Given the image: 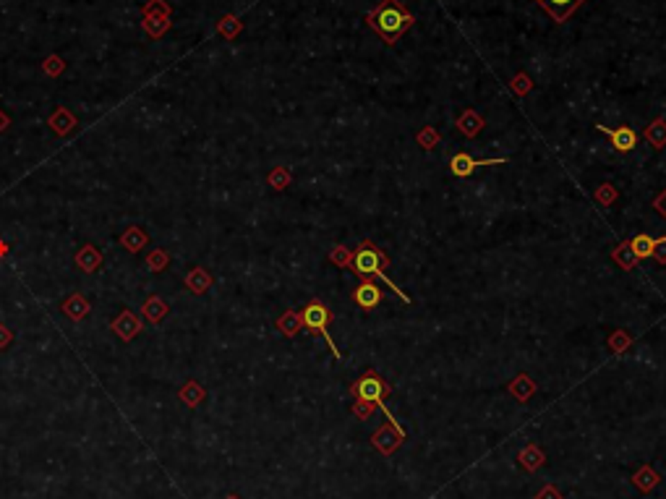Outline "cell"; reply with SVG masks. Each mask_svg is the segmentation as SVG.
<instances>
[{"label":"cell","mask_w":666,"mask_h":499,"mask_svg":"<svg viewBox=\"0 0 666 499\" xmlns=\"http://www.w3.org/2000/svg\"><path fill=\"white\" fill-rule=\"evenodd\" d=\"M366 24L387 42V45H395L397 39L405 34L410 26L416 24V16L403 8L400 0H382L374 11L366 13Z\"/></svg>","instance_id":"1"},{"label":"cell","mask_w":666,"mask_h":499,"mask_svg":"<svg viewBox=\"0 0 666 499\" xmlns=\"http://www.w3.org/2000/svg\"><path fill=\"white\" fill-rule=\"evenodd\" d=\"M387 264H390V259L384 256V251L376 249L371 241H361L358 249L353 251V256H350V264H347V267L356 272L358 280H371V277H376V280H382V283H387V285L392 287V293H397L400 301L410 303V296L403 293V290L387 277Z\"/></svg>","instance_id":"2"},{"label":"cell","mask_w":666,"mask_h":499,"mask_svg":"<svg viewBox=\"0 0 666 499\" xmlns=\"http://www.w3.org/2000/svg\"><path fill=\"white\" fill-rule=\"evenodd\" d=\"M350 395L356 400H361V403H371V405H379L384 413H387V421H390V426L392 429H397V431H403L400 429V424H397L395 418H392V413H390V408H387V403H384V398L390 395V385H384V379L376 371H366V374L361 376L358 382H353L350 385ZM405 434V431H403Z\"/></svg>","instance_id":"3"},{"label":"cell","mask_w":666,"mask_h":499,"mask_svg":"<svg viewBox=\"0 0 666 499\" xmlns=\"http://www.w3.org/2000/svg\"><path fill=\"white\" fill-rule=\"evenodd\" d=\"M301 319H303V327L309 329V332H314V335H321L324 340H327V345L332 348L334 358H343V353L337 350V345L332 343V337H330V332H327V327H330V322H332V312L321 303V301H309L306 303V309H303V314H301Z\"/></svg>","instance_id":"4"},{"label":"cell","mask_w":666,"mask_h":499,"mask_svg":"<svg viewBox=\"0 0 666 499\" xmlns=\"http://www.w3.org/2000/svg\"><path fill=\"white\" fill-rule=\"evenodd\" d=\"M141 16H144V32L149 37H162L170 29V6L165 0H149Z\"/></svg>","instance_id":"5"},{"label":"cell","mask_w":666,"mask_h":499,"mask_svg":"<svg viewBox=\"0 0 666 499\" xmlns=\"http://www.w3.org/2000/svg\"><path fill=\"white\" fill-rule=\"evenodd\" d=\"M507 157H494V160H473L468 152H457V154H452V160H450V173L455 175V178H468L476 167H494V165H505Z\"/></svg>","instance_id":"6"},{"label":"cell","mask_w":666,"mask_h":499,"mask_svg":"<svg viewBox=\"0 0 666 499\" xmlns=\"http://www.w3.org/2000/svg\"><path fill=\"white\" fill-rule=\"evenodd\" d=\"M596 131H601L604 136L612 139V147L622 154H627L638 147V134L629 125H619V128H606V125H596Z\"/></svg>","instance_id":"7"},{"label":"cell","mask_w":666,"mask_h":499,"mask_svg":"<svg viewBox=\"0 0 666 499\" xmlns=\"http://www.w3.org/2000/svg\"><path fill=\"white\" fill-rule=\"evenodd\" d=\"M543 11L554 19L556 24H565L572 13L578 11L585 0H536Z\"/></svg>","instance_id":"8"},{"label":"cell","mask_w":666,"mask_h":499,"mask_svg":"<svg viewBox=\"0 0 666 499\" xmlns=\"http://www.w3.org/2000/svg\"><path fill=\"white\" fill-rule=\"evenodd\" d=\"M353 301H356L361 309L371 312V309H376V306L382 303V290L374 285L371 280H361L358 287L353 290Z\"/></svg>","instance_id":"9"},{"label":"cell","mask_w":666,"mask_h":499,"mask_svg":"<svg viewBox=\"0 0 666 499\" xmlns=\"http://www.w3.org/2000/svg\"><path fill=\"white\" fill-rule=\"evenodd\" d=\"M403 437H405L403 431H397V429H392V426H384V429H379V431L374 434L371 442L382 449L384 455H392V452L397 449V445L403 442Z\"/></svg>","instance_id":"10"},{"label":"cell","mask_w":666,"mask_h":499,"mask_svg":"<svg viewBox=\"0 0 666 499\" xmlns=\"http://www.w3.org/2000/svg\"><path fill=\"white\" fill-rule=\"evenodd\" d=\"M139 327H141V322L125 309V312H121V316L112 322V332H115L118 337H123V340H131V337L139 332Z\"/></svg>","instance_id":"11"},{"label":"cell","mask_w":666,"mask_h":499,"mask_svg":"<svg viewBox=\"0 0 666 499\" xmlns=\"http://www.w3.org/2000/svg\"><path fill=\"white\" fill-rule=\"evenodd\" d=\"M457 128H460V134H465L468 139L478 136L483 131V118L476 110H465L457 118Z\"/></svg>","instance_id":"12"},{"label":"cell","mask_w":666,"mask_h":499,"mask_svg":"<svg viewBox=\"0 0 666 499\" xmlns=\"http://www.w3.org/2000/svg\"><path fill=\"white\" fill-rule=\"evenodd\" d=\"M50 128L58 134V136H65V134H71V128L76 125V118L71 115V110H65V108H58V110L50 115Z\"/></svg>","instance_id":"13"},{"label":"cell","mask_w":666,"mask_h":499,"mask_svg":"<svg viewBox=\"0 0 666 499\" xmlns=\"http://www.w3.org/2000/svg\"><path fill=\"white\" fill-rule=\"evenodd\" d=\"M102 262V254H99L94 246H84V249L76 254V267L84 269V272H94Z\"/></svg>","instance_id":"14"},{"label":"cell","mask_w":666,"mask_h":499,"mask_svg":"<svg viewBox=\"0 0 666 499\" xmlns=\"http://www.w3.org/2000/svg\"><path fill=\"white\" fill-rule=\"evenodd\" d=\"M147 233L141 230V227H128L123 236H121V243L125 246V251H131V254H139V251L147 246Z\"/></svg>","instance_id":"15"},{"label":"cell","mask_w":666,"mask_h":499,"mask_svg":"<svg viewBox=\"0 0 666 499\" xmlns=\"http://www.w3.org/2000/svg\"><path fill=\"white\" fill-rule=\"evenodd\" d=\"M612 259H614L619 267H625V269H632L635 264L640 262V259H638V254L632 251V243H629V241H622L617 249L612 251Z\"/></svg>","instance_id":"16"},{"label":"cell","mask_w":666,"mask_h":499,"mask_svg":"<svg viewBox=\"0 0 666 499\" xmlns=\"http://www.w3.org/2000/svg\"><path fill=\"white\" fill-rule=\"evenodd\" d=\"M185 285H188V290H191V293L201 296V293H207V287L212 285V277H210V272H207V269L196 267L194 272H188V277H185Z\"/></svg>","instance_id":"17"},{"label":"cell","mask_w":666,"mask_h":499,"mask_svg":"<svg viewBox=\"0 0 666 499\" xmlns=\"http://www.w3.org/2000/svg\"><path fill=\"white\" fill-rule=\"evenodd\" d=\"M63 314H68L74 322H79L89 314V301L84 296H71L68 301H63Z\"/></svg>","instance_id":"18"},{"label":"cell","mask_w":666,"mask_h":499,"mask_svg":"<svg viewBox=\"0 0 666 499\" xmlns=\"http://www.w3.org/2000/svg\"><path fill=\"white\" fill-rule=\"evenodd\" d=\"M301 327H303V319H301V314H296V312H285L283 316L277 319V329H280L285 337L298 335Z\"/></svg>","instance_id":"19"},{"label":"cell","mask_w":666,"mask_h":499,"mask_svg":"<svg viewBox=\"0 0 666 499\" xmlns=\"http://www.w3.org/2000/svg\"><path fill=\"white\" fill-rule=\"evenodd\" d=\"M509 392H512V398H518L520 403H525V400H528L533 392H536V385L531 382V376H528V374H520L518 379L509 385Z\"/></svg>","instance_id":"20"},{"label":"cell","mask_w":666,"mask_h":499,"mask_svg":"<svg viewBox=\"0 0 666 499\" xmlns=\"http://www.w3.org/2000/svg\"><path fill=\"white\" fill-rule=\"evenodd\" d=\"M518 460H520V465H523V468H528V471H536V468H541V465H543V452H541V447H536V445L525 447L518 455Z\"/></svg>","instance_id":"21"},{"label":"cell","mask_w":666,"mask_h":499,"mask_svg":"<svg viewBox=\"0 0 666 499\" xmlns=\"http://www.w3.org/2000/svg\"><path fill=\"white\" fill-rule=\"evenodd\" d=\"M141 312H144V316H147L152 325H157V322H162V316L168 314V306H165L160 298H149V301H144Z\"/></svg>","instance_id":"22"},{"label":"cell","mask_w":666,"mask_h":499,"mask_svg":"<svg viewBox=\"0 0 666 499\" xmlns=\"http://www.w3.org/2000/svg\"><path fill=\"white\" fill-rule=\"evenodd\" d=\"M645 139L654 144L656 150H661L666 144V121H654V123L645 128Z\"/></svg>","instance_id":"23"},{"label":"cell","mask_w":666,"mask_h":499,"mask_svg":"<svg viewBox=\"0 0 666 499\" xmlns=\"http://www.w3.org/2000/svg\"><path fill=\"white\" fill-rule=\"evenodd\" d=\"M629 243H632V251L638 254V259H648L654 254V238L651 236H635L629 238Z\"/></svg>","instance_id":"24"},{"label":"cell","mask_w":666,"mask_h":499,"mask_svg":"<svg viewBox=\"0 0 666 499\" xmlns=\"http://www.w3.org/2000/svg\"><path fill=\"white\" fill-rule=\"evenodd\" d=\"M217 29H220V34H222V37H225V39H233L235 34L241 32V21H238L235 16H225V19H222V21H220V26H217Z\"/></svg>","instance_id":"25"},{"label":"cell","mask_w":666,"mask_h":499,"mask_svg":"<svg viewBox=\"0 0 666 499\" xmlns=\"http://www.w3.org/2000/svg\"><path fill=\"white\" fill-rule=\"evenodd\" d=\"M635 487H640L643 491H648V489H654L656 487V481H658V476L651 471V468H643L640 473H635Z\"/></svg>","instance_id":"26"},{"label":"cell","mask_w":666,"mask_h":499,"mask_svg":"<svg viewBox=\"0 0 666 499\" xmlns=\"http://www.w3.org/2000/svg\"><path fill=\"white\" fill-rule=\"evenodd\" d=\"M270 183H272V188H287V183H290V170L287 167H274L270 173Z\"/></svg>","instance_id":"27"},{"label":"cell","mask_w":666,"mask_h":499,"mask_svg":"<svg viewBox=\"0 0 666 499\" xmlns=\"http://www.w3.org/2000/svg\"><path fill=\"white\" fill-rule=\"evenodd\" d=\"M614 199H617V188L614 186L604 183V186L596 188V201H598V204H612Z\"/></svg>","instance_id":"28"},{"label":"cell","mask_w":666,"mask_h":499,"mask_svg":"<svg viewBox=\"0 0 666 499\" xmlns=\"http://www.w3.org/2000/svg\"><path fill=\"white\" fill-rule=\"evenodd\" d=\"M63 68H65V63L58 58V55H50L48 61L42 63V71L48 76H58V74H63Z\"/></svg>","instance_id":"29"},{"label":"cell","mask_w":666,"mask_h":499,"mask_svg":"<svg viewBox=\"0 0 666 499\" xmlns=\"http://www.w3.org/2000/svg\"><path fill=\"white\" fill-rule=\"evenodd\" d=\"M436 141H439V134H436V128H423V131L418 134V144L423 147V150H432Z\"/></svg>","instance_id":"30"},{"label":"cell","mask_w":666,"mask_h":499,"mask_svg":"<svg viewBox=\"0 0 666 499\" xmlns=\"http://www.w3.org/2000/svg\"><path fill=\"white\" fill-rule=\"evenodd\" d=\"M629 345V335L627 332H614V335L609 337V348L614 350V353H622V350Z\"/></svg>","instance_id":"31"},{"label":"cell","mask_w":666,"mask_h":499,"mask_svg":"<svg viewBox=\"0 0 666 499\" xmlns=\"http://www.w3.org/2000/svg\"><path fill=\"white\" fill-rule=\"evenodd\" d=\"M201 395H204V392H201L196 385H188V387L181 389V398H183L188 405H196L199 400H201Z\"/></svg>","instance_id":"32"},{"label":"cell","mask_w":666,"mask_h":499,"mask_svg":"<svg viewBox=\"0 0 666 499\" xmlns=\"http://www.w3.org/2000/svg\"><path fill=\"white\" fill-rule=\"evenodd\" d=\"M654 256L658 264H666V238H654Z\"/></svg>","instance_id":"33"},{"label":"cell","mask_w":666,"mask_h":499,"mask_svg":"<svg viewBox=\"0 0 666 499\" xmlns=\"http://www.w3.org/2000/svg\"><path fill=\"white\" fill-rule=\"evenodd\" d=\"M528 89H531V79L525 74H518L515 79H512V92H518V94H528Z\"/></svg>","instance_id":"34"},{"label":"cell","mask_w":666,"mask_h":499,"mask_svg":"<svg viewBox=\"0 0 666 499\" xmlns=\"http://www.w3.org/2000/svg\"><path fill=\"white\" fill-rule=\"evenodd\" d=\"M168 262H170V256H168V251H154V254H152V259H149V267H152L154 272H160V269H162V267H165V264H168Z\"/></svg>","instance_id":"35"},{"label":"cell","mask_w":666,"mask_h":499,"mask_svg":"<svg viewBox=\"0 0 666 499\" xmlns=\"http://www.w3.org/2000/svg\"><path fill=\"white\" fill-rule=\"evenodd\" d=\"M332 262L340 264V267L350 264V251H347L345 246H334V249H332Z\"/></svg>","instance_id":"36"},{"label":"cell","mask_w":666,"mask_h":499,"mask_svg":"<svg viewBox=\"0 0 666 499\" xmlns=\"http://www.w3.org/2000/svg\"><path fill=\"white\" fill-rule=\"evenodd\" d=\"M654 210H656V212H658V214H661V217H664V220H666V188H664V191H661V194H658V196H656V199H654Z\"/></svg>","instance_id":"37"},{"label":"cell","mask_w":666,"mask_h":499,"mask_svg":"<svg viewBox=\"0 0 666 499\" xmlns=\"http://www.w3.org/2000/svg\"><path fill=\"white\" fill-rule=\"evenodd\" d=\"M371 408H374L371 403H361V400H356V408H353V411H356L358 418H369Z\"/></svg>","instance_id":"38"},{"label":"cell","mask_w":666,"mask_h":499,"mask_svg":"<svg viewBox=\"0 0 666 499\" xmlns=\"http://www.w3.org/2000/svg\"><path fill=\"white\" fill-rule=\"evenodd\" d=\"M11 340H13L11 329H8V327H3V325H0V348H8V345H11Z\"/></svg>","instance_id":"39"},{"label":"cell","mask_w":666,"mask_h":499,"mask_svg":"<svg viewBox=\"0 0 666 499\" xmlns=\"http://www.w3.org/2000/svg\"><path fill=\"white\" fill-rule=\"evenodd\" d=\"M538 499H562V497H559V491H556L554 487H546L541 494H538Z\"/></svg>","instance_id":"40"},{"label":"cell","mask_w":666,"mask_h":499,"mask_svg":"<svg viewBox=\"0 0 666 499\" xmlns=\"http://www.w3.org/2000/svg\"><path fill=\"white\" fill-rule=\"evenodd\" d=\"M8 125H11V118H8V115H3V112H0V131H6V128H8Z\"/></svg>","instance_id":"41"},{"label":"cell","mask_w":666,"mask_h":499,"mask_svg":"<svg viewBox=\"0 0 666 499\" xmlns=\"http://www.w3.org/2000/svg\"><path fill=\"white\" fill-rule=\"evenodd\" d=\"M6 254H8V243H3V241H0V256H6Z\"/></svg>","instance_id":"42"},{"label":"cell","mask_w":666,"mask_h":499,"mask_svg":"<svg viewBox=\"0 0 666 499\" xmlns=\"http://www.w3.org/2000/svg\"><path fill=\"white\" fill-rule=\"evenodd\" d=\"M228 499H238V497H228Z\"/></svg>","instance_id":"43"}]
</instances>
